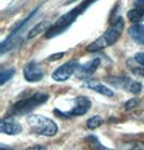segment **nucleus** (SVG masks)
Wrapping results in <instances>:
<instances>
[{
  "label": "nucleus",
  "instance_id": "nucleus-1",
  "mask_svg": "<svg viewBox=\"0 0 144 150\" xmlns=\"http://www.w3.org/2000/svg\"><path fill=\"white\" fill-rule=\"evenodd\" d=\"M98 0H84L81 1L79 6L75 7L74 9H72L70 12L65 13L64 15H62L58 21H56L52 26H50L47 33H46V38H53L60 35L61 33H63L64 30H67V27H70L73 23L76 21L79 15H81L85 11H87L91 4H93Z\"/></svg>",
  "mask_w": 144,
  "mask_h": 150
},
{
  "label": "nucleus",
  "instance_id": "nucleus-2",
  "mask_svg": "<svg viewBox=\"0 0 144 150\" xmlns=\"http://www.w3.org/2000/svg\"><path fill=\"white\" fill-rule=\"evenodd\" d=\"M124 26H125L124 19L118 18L111 26L107 28V30L102 36H100L96 40H94L89 46H87V51H90V52L100 51L102 49L115 44L118 40V38L120 37L122 30H124Z\"/></svg>",
  "mask_w": 144,
  "mask_h": 150
},
{
  "label": "nucleus",
  "instance_id": "nucleus-3",
  "mask_svg": "<svg viewBox=\"0 0 144 150\" xmlns=\"http://www.w3.org/2000/svg\"><path fill=\"white\" fill-rule=\"evenodd\" d=\"M49 95L44 93H37L30 97L20 100L15 102L14 105H11V108L8 110V115L9 116H16V115H24L33 111L38 105H42L48 100Z\"/></svg>",
  "mask_w": 144,
  "mask_h": 150
},
{
  "label": "nucleus",
  "instance_id": "nucleus-4",
  "mask_svg": "<svg viewBox=\"0 0 144 150\" xmlns=\"http://www.w3.org/2000/svg\"><path fill=\"white\" fill-rule=\"evenodd\" d=\"M27 123L30 129L38 135L51 137L58 133V125L51 119L39 114L30 115L27 117Z\"/></svg>",
  "mask_w": 144,
  "mask_h": 150
},
{
  "label": "nucleus",
  "instance_id": "nucleus-5",
  "mask_svg": "<svg viewBox=\"0 0 144 150\" xmlns=\"http://www.w3.org/2000/svg\"><path fill=\"white\" fill-rule=\"evenodd\" d=\"M91 108V102L88 98L86 97H77L74 100V107L70 111H60V110H54V113L56 116L60 117H73V116H81L88 112Z\"/></svg>",
  "mask_w": 144,
  "mask_h": 150
},
{
  "label": "nucleus",
  "instance_id": "nucleus-6",
  "mask_svg": "<svg viewBox=\"0 0 144 150\" xmlns=\"http://www.w3.org/2000/svg\"><path fill=\"white\" fill-rule=\"evenodd\" d=\"M79 67L80 65L77 61H68L66 63L62 64L61 67H59L56 70H54V72L52 73V79L56 82H65L74 74L77 69H79Z\"/></svg>",
  "mask_w": 144,
  "mask_h": 150
},
{
  "label": "nucleus",
  "instance_id": "nucleus-7",
  "mask_svg": "<svg viewBox=\"0 0 144 150\" xmlns=\"http://www.w3.org/2000/svg\"><path fill=\"white\" fill-rule=\"evenodd\" d=\"M23 74L27 82L36 83L44 79V72L40 64L36 62H30L27 65H25V68L23 70Z\"/></svg>",
  "mask_w": 144,
  "mask_h": 150
},
{
  "label": "nucleus",
  "instance_id": "nucleus-8",
  "mask_svg": "<svg viewBox=\"0 0 144 150\" xmlns=\"http://www.w3.org/2000/svg\"><path fill=\"white\" fill-rule=\"evenodd\" d=\"M0 131L7 135H18L22 132V126L13 119L7 117V119H2L0 122Z\"/></svg>",
  "mask_w": 144,
  "mask_h": 150
},
{
  "label": "nucleus",
  "instance_id": "nucleus-9",
  "mask_svg": "<svg viewBox=\"0 0 144 150\" xmlns=\"http://www.w3.org/2000/svg\"><path fill=\"white\" fill-rule=\"evenodd\" d=\"M129 35L133 40L139 45H144V25L134 24L129 28Z\"/></svg>",
  "mask_w": 144,
  "mask_h": 150
},
{
  "label": "nucleus",
  "instance_id": "nucleus-10",
  "mask_svg": "<svg viewBox=\"0 0 144 150\" xmlns=\"http://www.w3.org/2000/svg\"><path fill=\"white\" fill-rule=\"evenodd\" d=\"M101 63V60L99 58L93 59V60L89 61L88 63H86L85 65H80L79 67V73L84 76H89L91 75L93 72H96V70L99 68V65Z\"/></svg>",
  "mask_w": 144,
  "mask_h": 150
},
{
  "label": "nucleus",
  "instance_id": "nucleus-11",
  "mask_svg": "<svg viewBox=\"0 0 144 150\" xmlns=\"http://www.w3.org/2000/svg\"><path fill=\"white\" fill-rule=\"evenodd\" d=\"M88 87L90 89L94 90V91H98V93H100L101 95H104V96H106V97H114V91H113L111 88L104 86L102 84L90 83V84H88Z\"/></svg>",
  "mask_w": 144,
  "mask_h": 150
},
{
  "label": "nucleus",
  "instance_id": "nucleus-12",
  "mask_svg": "<svg viewBox=\"0 0 144 150\" xmlns=\"http://www.w3.org/2000/svg\"><path fill=\"white\" fill-rule=\"evenodd\" d=\"M49 26H50V22H49V21L40 22L39 24H37L36 26L34 27V28L30 30V32L28 33V35H27V38H28V39H32V38L36 37V36H38L40 33H42L46 28H50Z\"/></svg>",
  "mask_w": 144,
  "mask_h": 150
},
{
  "label": "nucleus",
  "instance_id": "nucleus-13",
  "mask_svg": "<svg viewBox=\"0 0 144 150\" xmlns=\"http://www.w3.org/2000/svg\"><path fill=\"white\" fill-rule=\"evenodd\" d=\"M86 143L89 145V148L91 150H110L108 148L104 147L102 144L100 143V140L96 136H88L86 138Z\"/></svg>",
  "mask_w": 144,
  "mask_h": 150
},
{
  "label": "nucleus",
  "instance_id": "nucleus-14",
  "mask_svg": "<svg viewBox=\"0 0 144 150\" xmlns=\"http://www.w3.org/2000/svg\"><path fill=\"white\" fill-rule=\"evenodd\" d=\"M37 10H38V8H36V9H35V10H34V11L32 12V13H30V14L28 15L27 18H25V19L23 20L22 22H20L19 24H16V26L13 27V30H11V33H10V36H13V35L16 34V33H18V32H19V30H21V28H22V27L24 26V25H25L26 23L28 22V21H30V20L32 19V18H33L34 15L36 14V12H37Z\"/></svg>",
  "mask_w": 144,
  "mask_h": 150
},
{
  "label": "nucleus",
  "instance_id": "nucleus-15",
  "mask_svg": "<svg viewBox=\"0 0 144 150\" xmlns=\"http://www.w3.org/2000/svg\"><path fill=\"white\" fill-rule=\"evenodd\" d=\"M15 74V70L14 69H8V70H4L0 74V84L1 85H4L6 82L10 81V79L14 76Z\"/></svg>",
  "mask_w": 144,
  "mask_h": 150
},
{
  "label": "nucleus",
  "instance_id": "nucleus-16",
  "mask_svg": "<svg viewBox=\"0 0 144 150\" xmlns=\"http://www.w3.org/2000/svg\"><path fill=\"white\" fill-rule=\"evenodd\" d=\"M122 150H144L143 142H130L122 147Z\"/></svg>",
  "mask_w": 144,
  "mask_h": 150
},
{
  "label": "nucleus",
  "instance_id": "nucleus-17",
  "mask_svg": "<svg viewBox=\"0 0 144 150\" xmlns=\"http://www.w3.org/2000/svg\"><path fill=\"white\" fill-rule=\"evenodd\" d=\"M103 122H104L103 119H102L100 115H94V116H92L91 119L88 120L87 126H88V128H90V129H94V128L99 127L100 125H102Z\"/></svg>",
  "mask_w": 144,
  "mask_h": 150
},
{
  "label": "nucleus",
  "instance_id": "nucleus-18",
  "mask_svg": "<svg viewBox=\"0 0 144 150\" xmlns=\"http://www.w3.org/2000/svg\"><path fill=\"white\" fill-rule=\"evenodd\" d=\"M127 15H128V19H129L131 22H134V23L139 22V21H141V20L144 18V13L140 12L139 10H137V9L130 10Z\"/></svg>",
  "mask_w": 144,
  "mask_h": 150
},
{
  "label": "nucleus",
  "instance_id": "nucleus-19",
  "mask_svg": "<svg viewBox=\"0 0 144 150\" xmlns=\"http://www.w3.org/2000/svg\"><path fill=\"white\" fill-rule=\"evenodd\" d=\"M141 90H142V84L139 82L133 81L132 84H131V86H130V88H129L130 93H132V94H139V93H141Z\"/></svg>",
  "mask_w": 144,
  "mask_h": 150
},
{
  "label": "nucleus",
  "instance_id": "nucleus-20",
  "mask_svg": "<svg viewBox=\"0 0 144 150\" xmlns=\"http://www.w3.org/2000/svg\"><path fill=\"white\" fill-rule=\"evenodd\" d=\"M139 103H140V100H139V99H137V98H133V99L129 100V101L126 103L125 109L126 110H131V109H133V108L138 107V105H139Z\"/></svg>",
  "mask_w": 144,
  "mask_h": 150
},
{
  "label": "nucleus",
  "instance_id": "nucleus-21",
  "mask_svg": "<svg viewBox=\"0 0 144 150\" xmlns=\"http://www.w3.org/2000/svg\"><path fill=\"white\" fill-rule=\"evenodd\" d=\"M133 6H134V9H137L140 12L144 13V0H134Z\"/></svg>",
  "mask_w": 144,
  "mask_h": 150
},
{
  "label": "nucleus",
  "instance_id": "nucleus-22",
  "mask_svg": "<svg viewBox=\"0 0 144 150\" xmlns=\"http://www.w3.org/2000/svg\"><path fill=\"white\" fill-rule=\"evenodd\" d=\"M134 59L137 61L138 63L144 67V52H138L136 53V56H134Z\"/></svg>",
  "mask_w": 144,
  "mask_h": 150
},
{
  "label": "nucleus",
  "instance_id": "nucleus-23",
  "mask_svg": "<svg viewBox=\"0 0 144 150\" xmlns=\"http://www.w3.org/2000/svg\"><path fill=\"white\" fill-rule=\"evenodd\" d=\"M64 56V52H60V53H55V54H52L48 58V60H56V59H60Z\"/></svg>",
  "mask_w": 144,
  "mask_h": 150
},
{
  "label": "nucleus",
  "instance_id": "nucleus-24",
  "mask_svg": "<svg viewBox=\"0 0 144 150\" xmlns=\"http://www.w3.org/2000/svg\"><path fill=\"white\" fill-rule=\"evenodd\" d=\"M26 150H47V149H46V147H44V146H40V145H35V146L28 147Z\"/></svg>",
  "mask_w": 144,
  "mask_h": 150
},
{
  "label": "nucleus",
  "instance_id": "nucleus-25",
  "mask_svg": "<svg viewBox=\"0 0 144 150\" xmlns=\"http://www.w3.org/2000/svg\"><path fill=\"white\" fill-rule=\"evenodd\" d=\"M0 150H12V149H6V148H4V147H1V148H0Z\"/></svg>",
  "mask_w": 144,
  "mask_h": 150
}]
</instances>
